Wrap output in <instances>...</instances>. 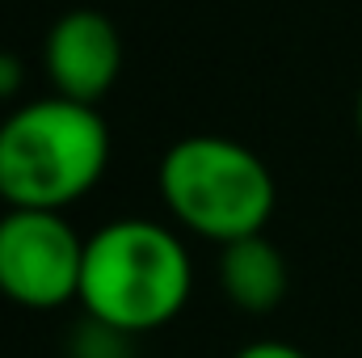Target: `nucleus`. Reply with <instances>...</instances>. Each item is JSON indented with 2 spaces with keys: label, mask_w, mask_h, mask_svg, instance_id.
Here are the masks:
<instances>
[{
  "label": "nucleus",
  "mask_w": 362,
  "mask_h": 358,
  "mask_svg": "<svg viewBox=\"0 0 362 358\" xmlns=\"http://www.w3.org/2000/svg\"><path fill=\"white\" fill-rule=\"evenodd\" d=\"M194 291L189 249L169 224L156 219H110L85 236V270L76 304L85 316L139 337L173 325Z\"/></svg>",
  "instance_id": "f257e3e1"
},
{
  "label": "nucleus",
  "mask_w": 362,
  "mask_h": 358,
  "mask_svg": "<svg viewBox=\"0 0 362 358\" xmlns=\"http://www.w3.org/2000/svg\"><path fill=\"white\" fill-rule=\"evenodd\" d=\"M42 68L59 97L97 105L122 72V34L97 8H68L42 38Z\"/></svg>",
  "instance_id": "39448f33"
},
{
  "label": "nucleus",
  "mask_w": 362,
  "mask_h": 358,
  "mask_svg": "<svg viewBox=\"0 0 362 358\" xmlns=\"http://www.w3.org/2000/svg\"><path fill=\"white\" fill-rule=\"evenodd\" d=\"M219 287L240 312H274L286 295V258L266 232L219 245Z\"/></svg>",
  "instance_id": "423d86ee"
},
{
  "label": "nucleus",
  "mask_w": 362,
  "mask_h": 358,
  "mask_svg": "<svg viewBox=\"0 0 362 358\" xmlns=\"http://www.w3.org/2000/svg\"><path fill=\"white\" fill-rule=\"evenodd\" d=\"M156 185L173 224L211 245L262 236L278 202L270 165L228 135L177 139L160 156Z\"/></svg>",
  "instance_id": "7ed1b4c3"
},
{
  "label": "nucleus",
  "mask_w": 362,
  "mask_h": 358,
  "mask_svg": "<svg viewBox=\"0 0 362 358\" xmlns=\"http://www.w3.org/2000/svg\"><path fill=\"white\" fill-rule=\"evenodd\" d=\"M358 131H362V93H358Z\"/></svg>",
  "instance_id": "9d476101"
},
{
  "label": "nucleus",
  "mask_w": 362,
  "mask_h": 358,
  "mask_svg": "<svg viewBox=\"0 0 362 358\" xmlns=\"http://www.w3.org/2000/svg\"><path fill=\"white\" fill-rule=\"evenodd\" d=\"M131 350H135V337H127V333H118V329L85 316L68 333L64 358H131Z\"/></svg>",
  "instance_id": "0eeeda50"
},
{
  "label": "nucleus",
  "mask_w": 362,
  "mask_h": 358,
  "mask_svg": "<svg viewBox=\"0 0 362 358\" xmlns=\"http://www.w3.org/2000/svg\"><path fill=\"white\" fill-rule=\"evenodd\" d=\"M232 358H308L299 346H291V342H278V337H262V342H249V346H240Z\"/></svg>",
  "instance_id": "6e6552de"
},
{
  "label": "nucleus",
  "mask_w": 362,
  "mask_h": 358,
  "mask_svg": "<svg viewBox=\"0 0 362 358\" xmlns=\"http://www.w3.org/2000/svg\"><path fill=\"white\" fill-rule=\"evenodd\" d=\"M21 81H25L21 59H17V55H8V51H0V101L21 89Z\"/></svg>",
  "instance_id": "1a4fd4ad"
},
{
  "label": "nucleus",
  "mask_w": 362,
  "mask_h": 358,
  "mask_svg": "<svg viewBox=\"0 0 362 358\" xmlns=\"http://www.w3.org/2000/svg\"><path fill=\"white\" fill-rule=\"evenodd\" d=\"M110 165V127L89 101L59 93L17 105L0 122V202L68 211L89 198Z\"/></svg>",
  "instance_id": "f03ea898"
},
{
  "label": "nucleus",
  "mask_w": 362,
  "mask_h": 358,
  "mask_svg": "<svg viewBox=\"0 0 362 358\" xmlns=\"http://www.w3.org/2000/svg\"><path fill=\"white\" fill-rule=\"evenodd\" d=\"M85 236L64 211L4 207L0 215V295L30 312H55L81 295Z\"/></svg>",
  "instance_id": "20e7f679"
}]
</instances>
